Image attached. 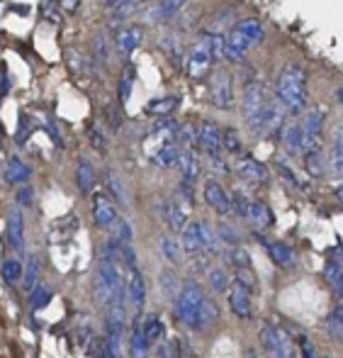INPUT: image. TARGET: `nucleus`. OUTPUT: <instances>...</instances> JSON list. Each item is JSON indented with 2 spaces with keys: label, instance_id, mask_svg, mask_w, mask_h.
Here are the masks:
<instances>
[{
  "label": "nucleus",
  "instance_id": "nucleus-46",
  "mask_svg": "<svg viewBox=\"0 0 343 358\" xmlns=\"http://www.w3.org/2000/svg\"><path fill=\"white\" fill-rule=\"evenodd\" d=\"M32 129H34L32 117H29V115H20V127H17V134H15V142L24 144L29 134H32Z\"/></svg>",
  "mask_w": 343,
  "mask_h": 358
},
{
  "label": "nucleus",
  "instance_id": "nucleus-30",
  "mask_svg": "<svg viewBox=\"0 0 343 358\" xmlns=\"http://www.w3.org/2000/svg\"><path fill=\"white\" fill-rule=\"evenodd\" d=\"M329 166L334 171V176L343 178V127H339L331 137L329 146Z\"/></svg>",
  "mask_w": 343,
  "mask_h": 358
},
{
  "label": "nucleus",
  "instance_id": "nucleus-32",
  "mask_svg": "<svg viewBox=\"0 0 343 358\" xmlns=\"http://www.w3.org/2000/svg\"><path fill=\"white\" fill-rule=\"evenodd\" d=\"M324 278H326V283L331 285V290H334L339 297H343V266L336 264V261H326Z\"/></svg>",
  "mask_w": 343,
  "mask_h": 358
},
{
  "label": "nucleus",
  "instance_id": "nucleus-28",
  "mask_svg": "<svg viewBox=\"0 0 343 358\" xmlns=\"http://www.w3.org/2000/svg\"><path fill=\"white\" fill-rule=\"evenodd\" d=\"M185 5H188V0H159L154 13H151V17H154L156 22H170Z\"/></svg>",
  "mask_w": 343,
  "mask_h": 358
},
{
  "label": "nucleus",
  "instance_id": "nucleus-19",
  "mask_svg": "<svg viewBox=\"0 0 343 358\" xmlns=\"http://www.w3.org/2000/svg\"><path fill=\"white\" fill-rule=\"evenodd\" d=\"M180 151H183V146L178 142H163L151 154V164L159 166V169H173V166H178Z\"/></svg>",
  "mask_w": 343,
  "mask_h": 358
},
{
  "label": "nucleus",
  "instance_id": "nucleus-47",
  "mask_svg": "<svg viewBox=\"0 0 343 358\" xmlns=\"http://www.w3.org/2000/svg\"><path fill=\"white\" fill-rule=\"evenodd\" d=\"M112 231H115V239H119L122 244H132V227H129V222H124V220H117L115 222V227H112Z\"/></svg>",
  "mask_w": 343,
  "mask_h": 358
},
{
  "label": "nucleus",
  "instance_id": "nucleus-35",
  "mask_svg": "<svg viewBox=\"0 0 343 358\" xmlns=\"http://www.w3.org/2000/svg\"><path fill=\"white\" fill-rule=\"evenodd\" d=\"M217 320H219V307L205 297L203 307H200V315H198V327H195V329H205V327H212Z\"/></svg>",
  "mask_w": 343,
  "mask_h": 358
},
{
  "label": "nucleus",
  "instance_id": "nucleus-57",
  "mask_svg": "<svg viewBox=\"0 0 343 358\" xmlns=\"http://www.w3.org/2000/svg\"><path fill=\"white\" fill-rule=\"evenodd\" d=\"M10 85H13V83H10V76H8V71L3 69V71H0V98L10 93Z\"/></svg>",
  "mask_w": 343,
  "mask_h": 358
},
{
  "label": "nucleus",
  "instance_id": "nucleus-17",
  "mask_svg": "<svg viewBox=\"0 0 343 358\" xmlns=\"http://www.w3.org/2000/svg\"><path fill=\"white\" fill-rule=\"evenodd\" d=\"M180 244L183 251H188L190 256H198L205 251V231H203V222H188L185 229L180 231Z\"/></svg>",
  "mask_w": 343,
  "mask_h": 358
},
{
  "label": "nucleus",
  "instance_id": "nucleus-1",
  "mask_svg": "<svg viewBox=\"0 0 343 358\" xmlns=\"http://www.w3.org/2000/svg\"><path fill=\"white\" fill-rule=\"evenodd\" d=\"M273 98L290 117H302L309 105V73L302 62H287L273 85Z\"/></svg>",
  "mask_w": 343,
  "mask_h": 358
},
{
  "label": "nucleus",
  "instance_id": "nucleus-61",
  "mask_svg": "<svg viewBox=\"0 0 343 358\" xmlns=\"http://www.w3.org/2000/svg\"><path fill=\"white\" fill-rule=\"evenodd\" d=\"M336 200H339V203L343 205V183L339 185V188H336Z\"/></svg>",
  "mask_w": 343,
  "mask_h": 358
},
{
  "label": "nucleus",
  "instance_id": "nucleus-18",
  "mask_svg": "<svg viewBox=\"0 0 343 358\" xmlns=\"http://www.w3.org/2000/svg\"><path fill=\"white\" fill-rule=\"evenodd\" d=\"M178 169H180V178L188 180V183H195V180L200 178V173H203V164H200V156L193 146L180 151Z\"/></svg>",
  "mask_w": 343,
  "mask_h": 358
},
{
  "label": "nucleus",
  "instance_id": "nucleus-5",
  "mask_svg": "<svg viewBox=\"0 0 343 358\" xmlns=\"http://www.w3.org/2000/svg\"><path fill=\"white\" fill-rule=\"evenodd\" d=\"M207 100L212 108L221 113L236 108V78L226 66H217L207 76Z\"/></svg>",
  "mask_w": 343,
  "mask_h": 358
},
{
  "label": "nucleus",
  "instance_id": "nucleus-31",
  "mask_svg": "<svg viewBox=\"0 0 343 358\" xmlns=\"http://www.w3.org/2000/svg\"><path fill=\"white\" fill-rule=\"evenodd\" d=\"M75 180H78L80 193H90V190H93L95 173H93V166H90L88 159H80L78 161V169H75Z\"/></svg>",
  "mask_w": 343,
  "mask_h": 358
},
{
  "label": "nucleus",
  "instance_id": "nucleus-60",
  "mask_svg": "<svg viewBox=\"0 0 343 358\" xmlns=\"http://www.w3.org/2000/svg\"><path fill=\"white\" fill-rule=\"evenodd\" d=\"M336 103H339L341 108H343V83L339 85V88H336Z\"/></svg>",
  "mask_w": 343,
  "mask_h": 358
},
{
  "label": "nucleus",
  "instance_id": "nucleus-4",
  "mask_svg": "<svg viewBox=\"0 0 343 358\" xmlns=\"http://www.w3.org/2000/svg\"><path fill=\"white\" fill-rule=\"evenodd\" d=\"M265 37V27L258 17H241L231 24L229 32H224V62L244 64L251 49L261 47Z\"/></svg>",
  "mask_w": 343,
  "mask_h": 358
},
{
  "label": "nucleus",
  "instance_id": "nucleus-44",
  "mask_svg": "<svg viewBox=\"0 0 343 358\" xmlns=\"http://www.w3.org/2000/svg\"><path fill=\"white\" fill-rule=\"evenodd\" d=\"M207 283H210L214 292H224L226 285H229V278H226V273L221 268H212L207 271Z\"/></svg>",
  "mask_w": 343,
  "mask_h": 358
},
{
  "label": "nucleus",
  "instance_id": "nucleus-20",
  "mask_svg": "<svg viewBox=\"0 0 343 358\" xmlns=\"http://www.w3.org/2000/svg\"><path fill=\"white\" fill-rule=\"evenodd\" d=\"M180 98L178 95H163V98H154L146 103L144 113L151 115V117H170V115L178 110Z\"/></svg>",
  "mask_w": 343,
  "mask_h": 358
},
{
  "label": "nucleus",
  "instance_id": "nucleus-55",
  "mask_svg": "<svg viewBox=\"0 0 343 358\" xmlns=\"http://www.w3.org/2000/svg\"><path fill=\"white\" fill-rule=\"evenodd\" d=\"M17 203L22 205V208H32V203H34V190L29 188V185H24V188L17 190Z\"/></svg>",
  "mask_w": 343,
  "mask_h": 358
},
{
  "label": "nucleus",
  "instance_id": "nucleus-2",
  "mask_svg": "<svg viewBox=\"0 0 343 358\" xmlns=\"http://www.w3.org/2000/svg\"><path fill=\"white\" fill-rule=\"evenodd\" d=\"M273 98V93H268L265 88V78L261 73V69L256 66H246V76L241 80V95H239V110H241V120L249 127L251 134L261 137L263 134V122H265V113H268V103Z\"/></svg>",
  "mask_w": 343,
  "mask_h": 358
},
{
  "label": "nucleus",
  "instance_id": "nucleus-34",
  "mask_svg": "<svg viewBox=\"0 0 343 358\" xmlns=\"http://www.w3.org/2000/svg\"><path fill=\"white\" fill-rule=\"evenodd\" d=\"M221 146H224V154L229 156H239L244 151V142H241V134L234 127H224L221 129Z\"/></svg>",
  "mask_w": 343,
  "mask_h": 358
},
{
  "label": "nucleus",
  "instance_id": "nucleus-37",
  "mask_svg": "<svg viewBox=\"0 0 343 358\" xmlns=\"http://www.w3.org/2000/svg\"><path fill=\"white\" fill-rule=\"evenodd\" d=\"M326 331H329L331 339L343 341V310H341V307L326 317Z\"/></svg>",
  "mask_w": 343,
  "mask_h": 358
},
{
  "label": "nucleus",
  "instance_id": "nucleus-50",
  "mask_svg": "<svg viewBox=\"0 0 343 358\" xmlns=\"http://www.w3.org/2000/svg\"><path fill=\"white\" fill-rule=\"evenodd\" d=\"M93 49H95V59H98V64H108V62H110V47H108V39H105V37H95Z\"/></svg>",
  "mask_w": 343,
  "mask_h": 358
},
{
  "label": "nucleus",
  "instance_id": "nucleus-14",
  "mask_svg": "<svg viewBox=\"0 0 343 358\" xmlns=\"http://www.w3.org/2000/svg\"><path fill=\"white\" fill-rule=\"evenodd\" d=\"M229 307L239 320H249L254 315V302H251V290L234 280L229 287Z\"/></svg>",
  "mask_w": 343,
  "mask_h": 358
},
{
  "label": "nucleus",
  "instance_id": "nucleus-59",
  "mask_svg": "<svg viewBox=\"0 0 343 358\" xmlns=\"http://www.w3.org/2000/svg\"><path fill=\"white\" fill-rule=\"evenodd\" d=\"M161 280H163V287H166V290H168V292H173L175 290V278H173V275H170V273H163V275H161Z\"/></svg>",
  "mask_w": 343,
  "mask_h": 358
},
{
  "label": "nucleus",
  "instance_id": "nucleus-43",
  "mask_svg": "<svg viewBox=\"0 0 343 358\" xmlns=\"http://www.w3.org/2000/svg\"><path fill=\"white\" fill-rule=\"evenodd\" d=\"M275 171L282 176V180H287L290 185H295V188H300V190H305V185H302V180L297 178V173L290 169V164H285V159H275Z\"/></svg>",
  "mask_w": 343,
  "mask_h": 358
},
{
  "label": "nucleus",
  "instance_id": "nucleus-25",
  "mask_svg": "<svg viewBox=\"0 0 343 358\" xmlns=\"http://www.w3.org/2000/svg\"><path fill=\"white\" fill-rule=\"evenodd\" d=\"M246 220H249L256 229H268V227L273 224V213H270V208L263 200H251V210Z\"/></svg>",
  "mask_w": 343,
  "mask_h": 358
},
{
  "label": "nucleus",
  "instance_id": "nucleus-22",
  "mask_svg": "<svg viewBox=\"0 0 343 358\" xmlns=\"http://www.w3.org/2000/svg\"><path fill=\"white\" fill-rule=\"evenodd\" d=\"M161 213H163V217H166V224H168L173 231H183L185 224H188V208H183L178 200L166 203Z\"/></svg>",
  "mask_w": 343,
  "mask_h": 358
},
{
  "label": "nucleus",
  "instance_id": "nucleus-58",
  "mask_svg": "<svg viewBox=\"0 0 343 358\" xmlns=\"http://www.w3.org/2000/svg\"><path fill=\"white\" fill-rule=\"evenodd\" d=\"M47 132L52 134L54 144L61 146V134H59V129H57V124H54V120H47Z\"/></svg>",
  "mask_w": 343,
  "mask_h": 358
},
{
  "label": "nucleus",
  "instance_id": "nucleus-38",
  "mask_svg": "<svg viewBox=\"0 0 343 358\" xmlns=\"http://www.w3.org/2000/svg\"><path fill=\"white\" fill-rule=\"evenodd\" d=\"M141 324H144V331H146V336H149L151 344L163 339V322H161L156 315H149Z\"/></svg>",
  "mask_w": 343,
  "mask_h": 358
},
{
  "label": "nucleus",
  "instance_id": "nucleus-12",
  "mask_svg": "<svg viewBox=\"0 0 343 358\" xmlns=\"http://www.w3.org/2000/svg\"><path fill=\"white\" fill-rule=\"evenodd\" d=\"M234 171H236V176L249 185H263L265 180H268V169H265V164H261L254 156H241V159L236 161Z\"/></svg>",
  "mask_w": 343,
  "mask_h": 358
},
{
  "label": "nucleus",
  "instance_id": "nucleus-64",
  "mask_svg": "<svg viewBox=\"0 0 343 358\" xmlns=\"http://www.w3.org/2000/svg\"><path fill=\"white\" fill-rule=\"evenodd\" d=\"M163 358H173V356H163Z\"/></svg>",
  "mask_w": 343,
  "mask_h": 358
},
{
  "label": "nucleus",
  "instance_id": "nucleus-36",
  "mask_svg": "<svg viewBox=\"0 0 343 358\" xmlns=\"http://www.w3.org/2000/svg\"><path fill=\"white\" fill-rule=\"evenodd\" d=\"M175 142H178L183 149H190V146H198V127L190 122H180L178 132H175Z\"/></svg>",
  "mask_w": 343,
  "mask_h": 358
},
{
  "label": "nucleus",
  "instance_id": "nucleus-6",
  "mask_svg": "<svg viewBox=\"0 0 343 358\" xmlns=\"http://www.w3.org/2000/svg\"><path fill=\"white\" fill-rule=\"evenodd\" d=\"M122 290V271H119L117 261L103 259L95 271L93 278V295L98 300V305H108L117 292Z\"/></svg>",
  "mask_w": 343,
  "mask_h": 358
},
{
  "label": "nucleus",
  "instance_id": "nucleus-52",
  "mask_svg": "<svg viewBox=\"0 0 343 358\" xmlns=\"http://www.w3.org/2000/svg\"><path fill=\"white\" fill-rule=\"evenodd\" d=\"M207 159H210V169H212V173H214V176H226V173H229V164H226L224 154L207 156Z\"/></svg>",
  "mask_w": 343,
  "mask_h": 358
},
{
  "label": "nucleus",
  "instance_id": "nucleus-48",
  "mask_svg": "<svg viewBox=\"0 0 343 358\" xmlns=\"http://www.w3.org/2000/svg\"><path fill=\"white\" fill-rule=\"evenodd\" d=\"M234 280H239L241 285H246L251 292L256 290V275H254V271H251V266H241V268H236Z\"/></svg>",
  "mask_w": 343,
  "mask_h": 358
},
{
  "label": "nucleus",
  "instance_id": "nucleus-39",
  "mask_svg": "<svg viewBox=\"0 0 343 358\" xmlns=\"http://www.w3.org/2000/svg\"><path fill=\"white\" fill-rule=\"evenodd\" d=\"M146 0H119L117 5L112 8V17L115 20H127L132 13H137V10L144 5Z\"/></svg>",
  "mask_w": 343,
  "mask_h": 358
},
{
  "label": "nucleus",
  "instance_id": "nucleus-21",
  "mask_svg": "<svg viewBox=\"0 0 343 358\" xmlns=\"http://www.w3.org/2000/svg\"><path fill=\"white\" fill-rule=\"evenodd\" d=\"M29 176H32V171H29V166L24 164V161H20L17 156H10L8 164H5V183L10 185H24L29 180Z\"/></svg>",
  "mask_w": 343,
  "mask_h": 358
},
{
  "label": "nucleus",
  "instance_id": "nucleus-33",
  "mask_svg": "<svg viewBox=\"0 0 343 358\" xmlns=\"http://www.w3.org/2000/svg\"><path fill=\"white\" fill-rule=\"evenodd\" d=\"M105 185H108V193L112 195L119 205H127V190H124V183L119 180V176L115 173L112 169L105 171Z\"/></svg>",
  "mask_w": 343,
  "mask_h": 358
},
{
  "label": "nucleus",
  "instance_id": "nucleus-8",
  "mask_svg": "<svg viewBox=\"0 0 343 358\" xmlns=\"http://www.w3.org/2000/svg\"><path fill=\"white\" fill-rule=\"evenodd\" d=\"M258 339L263 349L273 358H297V344L285 329L275 324H263L258 331Z\"/></svg>",
  "mask_w": 343,
  "mask_h": 358
},
{
  "label": "nucleus",
  "instance_id": "nucleus-53",
  "mask_svg": "<svg viewBox=\"0 0 343 358\" xmlns=\"http://www.w3.org/2000/svg\"><path fill=\"white\" fill-rule=\"evenodd\" d=\"M57 8L61 10V5H59L57 0H42V15H47V20H49L52 24H57V22H59Z\"/></svg>",
  "mask_w": 343,
  "mask_h": 358
},
{
  "label": "nucleus",
  "instance_id": "nucleus-56",
  "mask_svg": "<svg viewBox=\"0 0 343 358\" xmlns=\"http://www.w3.org/2000/svg\"><path fill=\"white\" fill-rule=\"evenodd\" d=\"M59 5H61V13L73 15V13H78V8H80V0H59Z\"/></svg>",
  "mask_w": 343,
  "mask_h": 358
},
{
  "label": "nucleus",
  "instance_id": "nucleus-42",
  "mask_svg": "<svg viewBox=\"0 0 343 358\" xmlns=\"http://www.w3.org/2000/svg\"><path fill=\"white\" fill-rule=\"evenodd\" d=\"M231 210H234L236 217L246 220V217H249V210H251V200L246 198L241 190H234V193H231Z\"/></svg>",
  "mask_w": 343,
  "mask_h": 358
},
{
  "label": "nucleus",
  "instance_id": "nucleus-15",
  "mask_svg": "<svg viewBox=\"0 0 343 358\" xmlns=\"http://www.w3.org/2000/svg\"><path fill=\"white\" fill-rule=\"evenodd\" d=\"M93 220H95V224L103 227V229H112L115 222L119 220L112 200H110L105 193H95L93 195Z\"/></svg>",
  "mask_w": 343,
  "mask_h": 358
},
{
  "label": "nucleus",
  "instance_id": "nucleus-16",
  "mask_svg": "<svg viewBox=\"0 0 343 358\" xmlns=\"http://www.w3.org/2000/svg\"><path fill=\"white\" fill-rule=\"evenodd\" d=\"M141 42H144V32H141V27H137V24L122 27L117 34H115V47H117V52L122 54L124 59L132 57V54L141 47Z\"/></svg>",
  "mask_w": 343,
  "mask_h": 358
},
{
  "label": "nucleus",
  "instance_id": "nucleus-13",
  "mask_svg": "<svg viewBox=\"0 0 343 358\" xmlns=\"http://www.w3.org/2000/svg\"><path fill=\"white\" fill-rule=\"evenodd\" d=\"M280 144L285 146V151L290 156L305 154V124H302V117L287 120L285 132H282V137H280Z\"/></svg>",
  "mask_w": 343,
  "mask_h": 358
},
{
  "label": "nucleus",
  "instance_id": "nucleus-23",
  "mask_svg": "<svg viewBox=\"0 0 343 358\" xmlns=\"http://www.w3.org/2000/svg\"><path fill=\"white\" fill-rule=\"evenodd\" d=\"M127 297H129L132 310L137 312V315H141V307H144V302H146V283L139 271H132V278H129V285H127Z\"/></svg>",
  "mask_w": 343,
  "mask_h": 358
},
{
  "label": "nucleus",
  "instance_id": "nucleus-7",
  "mask_svg": "<svg viewBox=\"0 0 343 358\" xmlns=\"http://www.w3.org/2000/svg\"><path fill=\"white\" fill-rule=\"evenodd\" d=\"M203 302H205L203 287L198 283H185L183 290L175 297V317H178L185 327L195 329V327H198V315H200Z\"/></svg>",
  "mask_w": 343,
  "mask_h": 358
},
{
  "label": "nucleus",
  "instance_id": "nucleus-26",
  "mask_svg": "<svg viewBox=\"0 0 343 358\" xmlns=\"http://www.w3.org/2000/svg\"><path fill=\"white\" fill-rule=\"evenodd\" d=\"M134 80H137V69H134L132 64H127V66L122 69V76H119V85H117V103H119V108H124V105L129 103V98H132Z\"/></svg>",
  "mask_w": 343,
  "mask_h": 358
},
{
  "label": "nucleus",
  "instance_id": "nucleus-51",
  "mask_svg": "<svg viewBox=\"0 0 343 358\" xmlns=\"http://www.w3.org/2000/svg\"><path fill=\"white\" fill-rule=\"evenodd\" d=\"M20 275H22V266H20L17 261H5L3 278L8 280V283H15V280H20Z\"/></svg>",
  "mask_w": 343,
  "mask_h": 358
},
{
  "label": "nucleus",
  "instance_id": "nucleus-11",
  "mask_svg": "<svg viewBox=\"0 0 343 358\" xmlns=\"http://www.w3.org/2000/svg\"><path fill=\"white\" fill-rule=\"evenodd\" d=\"M203 195H205V203L210 205L219 217H226V215H234L231 210V195L224 190V185L219 183L217 178H210L203 188Z\"/></svg>",
  "mask_w": 343,
  "mask_h": 358
},
{
  "label": "nucleus",
  "instance_id": "nucleus-27",
  "mask_svg": "<svg viewBox=\"0 0 343 358\" xmlns=\"http://www.w3.org/2000/svg\"><path fill=\"white\" fill-rule=\"evenodd\" d=\"M265 249H268L275 266H280V268H292V266H295V251L287 244H282V241H268Z\"/></svg>",
  "mask_w": 343,
  "mask_h": 358
},
{
  "label": "nucleus",
  "instance_id": "nucleus-24",
  "mask_svg": "<svg viewBox=\"0 0 343 358\" xmlns=\"http://www.w3.org/2000/svg\"><path fill=\"white\" fill-rule=\"evenodd\" d=\"M8 241L13 249H22L24 244V222H22V213L20 208L10 210V217H8Z\"/></svg>",
  "mask_w": 343,
  "mask_h": 358
},
{
  "label": "nucleus",
  "instance_id": "nucleus-29",
  "mask_svg": "<svg viewBox=\"0 0 343 358\" xmlns=\"http://www.w3.org/2000/svg\"><path fill=\"white\" fill-rule=\"evenodd\" d=\"M151 349V341L144 331V324L137 320L134 322V329H132V341H129V356L132 358H146Z\"/></svg>",
  "mask_w": 343,
  "mask_h": 358
},
{
  "label": "nucleus",
  "instance_id": "nucleus-54",
  "mask_svg": "<svg viewBox=\"0 0 343 358\" xmlns=\"http://www.w3.org/2000/svg\"><path fill=\"white\" fill-rule=\"evenodd\" d=\"M88 137H90V144H93L95 151H105V149H108V139H105V134L100 132L98 127H90Z\"/></svg>",
  "mask_w": 343,
  "mask_h": 358
},
{
  "label": "nucleus",
  "instance_id": "nucleus-40",
  "mask_svg": "<svg viewBox=\"0 0 343 358\" xmlns=\"http://www.w3.org/2000/svg\"><path fill=\"white\" fill-rule=\"evenodd\" d=\"M159 246H161V254H163L170 264H178L180 261V244L173 239V236H161Z\"/></svg>",
  "mask_w": 343,
  "mask_h": 358
},
{
  "label": "nucleus",
  "instance_id": "nucleus-49",
  "mask_svg": "<svg viewBox=\"0 0 343 358\" xmlns=\"http://www.w3.org/2000/svg\"><path fill=\"white\" fill-rule=\"evenodd\" d=\"M217 234H219L221 244L239 246V234H236L234 227H229V224H219V227H217Z\"/></svg>",
  "mask_w": 343,
  "mask_h": 358
},
{
  "label": "nucleus",
  "instance_id": "nucleus-41",
  "mask_svg": "<svg viewBox=\"0 0 343 358\" xmlns=\"http://www.w3.org/2000/svg\"><path fill=\"white\" fill-rule=\"evenodd\" d=\"M37 280H39V259H37V256H32V259H29V264L24 266V285L22 287L27 292H32L34 287L39 285Z\"/></svg>",
  "mask_w": 343,
  "mask_h": 358
},
{
  "label": "nucleus",
  "instance_id": "nucleus-9",
  "mask_svg": "<svg viewBox=\"0 0 343 358\" xmlns=\"http://www.w3.org/2000/svg\"><path fill=\"white\" fill-rule=\"evenodd\" d=\"M326 110L324 108H312L302 115V124H305V154H321L324 146V122H326Z\"/></svg>",
  "mask_w": 343,
  "mask_h": 358
},
{
  "label": "nucleus",
  "instance_id": "nucleus-45",
  "mask_svg": "<svg viewBox=\"0 0 343 358\" xmlns=\"http://www.w3.org/2000/svg\"><path fill=\"white\" fill-rule=\"evenodd\" d=\"M29 295H32V307H34V310H39V307H44L49 300H52V287L39 283L32 292H29Z\"/></svg>",
  "mask_w": 343,
  "mask_h": 358
},
{
  "label": "nucleus",
  "instance_id": "nucleus-62",
  "mask_svg": "<svg viewBox=\"0 0 343 358\" xmlns=\"http://www.w3.org/2000/svg\"><path fill=\"white\" fill-rule=\"evenodd\" d=\"M103 3H105V8H110V10H112V8H115V5H117V3H119V0H103Z\"/></svg>",
  "mask_w": 343,
  "mask_h": 358
},
{
  "label": "nucleus",
  "instance_id": "nucleus-3",
  "mask_svg": "<svg viewBox=\"0 0 343 358\" xmlns=\"http://www.w3.org/2000/svg\"><path fill=\"white\" fill-rule=\"evenodd\" d=\"M217 62H224V32L207 29L185 57V73L190 80H205L214 71Z\"/></svg>",
  "mask_w": 343,
  "mask_h": 358
},
{
  "label": "nucleus",
  "instance_id": "nucleus-63",
  "mask_svg": "<svg viewBox=\"0 0 343 358\" xmlns=\"http://www.w3.org/2000/svg\"><path fill=\"white\" fill-rule=\"evenodd\" d=\"M246 358H256V356H254V354H249V356H246Z\"/></svg>",
  "mask_w": 343,
  "mask_h": 358
},
{
  "label": "nucleus",
  "instance_id": "nucleus-10",
  "mask_svg": "<svg viewBox=\"0 0 343 358\" xmlns=\"http://www.w3.org/2000/svg\"><path fill=\"white\" fill-rule=\"evenodd\" d=\"M198 149L205 156H219L224 154V146H221V127L214 120H203L198 127Z\"/></svg>",
  "mask_w": 343,
  "mask_h": 358
}]
</instances>
